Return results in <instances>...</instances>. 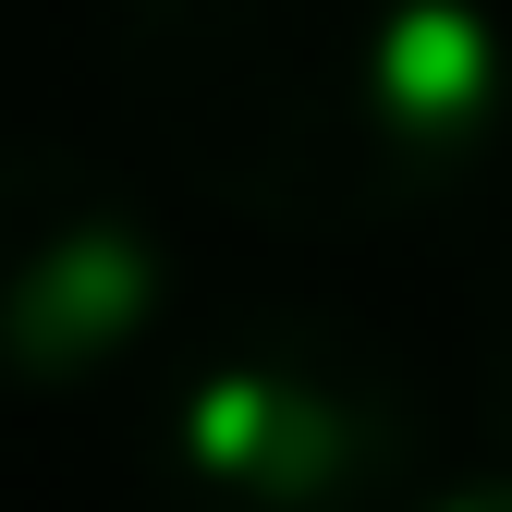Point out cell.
Segmentation results:
<instances>
[{
	"label": "cell",
	"mask_w": 512,
	"mask_h": 512,
	"mask_svg": "<svg viewBox=\"0 0 512 512\" xmlns=\"http://www.w3.org/2000/svg\"><path fill=\"white\" fill-rule=\"evenodd\" d=\"M110 74L171 183L305 244L439 220L512 135L488 0H122Z\"/></svg>",
	"instance_id": "cell-1"
},
{
	"label": "cell",
	"mask_w": 512,
	"mask_h": 512,
	"mask_svg": "<svg viewBox=\"0 0 512 512\" xmlns=\"http://www.w3.org/2000/svg\"><path fill=\"white\" fill-rule=\"evenodd\" d=\"M147 476L171 512H403L427 488V391L354 317L256 305L159 391Z\"/></svg>",
	"instance_id": "cell-2"
},
{
	"label": "cell",
	"mask_w": 512,
	"mask_h": 512,
	"mask_svg": "<svg viewBox=\"0 0 512 512\" xmlns=\"http://www.w3.org/2000/svg\"><path fill=\"white\" fill-rule=\"evenodd\" d=\"M159 330H171L159 208L61 135H0V415L122 391V366Z\"/></svg>",
	"instance_id": "cell-3"
},
{
	"label": "cell",
	"mask_w": 512,
	"mask_h": 512,
	"mask_svg": "<svg viewBox=\"0 0 512 512\" xmlns=\"http://www.w3.org/2000/svg\"><path fill=\"white\" fill-rule=\"evenodd\" d=\"M403 512H512V464H488V476H427Z\"/></svg>",
	"instance_id": "cell-4"
},
{
	"label": "cell",
	"mask_w": 512,
	"mask_h": 512,
	"mask_svg": "<svg viewBox=\"0 0 512 512\" xmlns=\"http://www.w3.org/2000/svg\"><path fill=\"white\" fill-rule=\"evenodd\" d=\"M476 391H488V427H500V452H512V305L488 317V366H476Z\"/></svg>",
	"instance_id": "cell-5"
}]
</instances>
